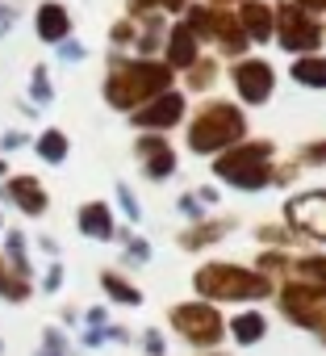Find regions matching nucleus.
<instances>
[{
    "label": "nucleus",
    "instance_id": "f257e3e1",
    "mask_svg": "<svg viewBox=\"0 0 326 356\" xmlns=\"http://www.w3.org/2000/svg\"><path fill=\"white\" fill-rule=\"evenodd\" d=\"M172 67L168 63H155V59H113L109 80H105V101L113 109H142L146 101H155L159 92L172 88Z\"/></svg>",
    "mask_w": 326,
    "mask_h": 356
},
{
    "label": "nucleus",
    "instance_id": "f03ea898",
    "mask_svg": "<svg viewBox=\"0 0 326 356\" xmlns=\"http://www.w3.org/2000/svg\"><path fill=\"white\" fill-rule=\"evenodd\" d=\"M193 289L201 298H209V306L214 302H255V298L272 293V277H264L259 268H243V264L218 260V264H201L197 268Z\"/></svg>",
    "mask_w": 326,
    "mask_h": 356
},
{
    "label": "nucleus",
    "instance_id": "7ed1b4c3",
    "mask_svg": "<svg viewBox=\"0 0 326 356\" xmlns=\"http://www.w3.org/2000/svg\"><path fill=\"white\" fill-rule=\"evenodd\" d=\"M243 134H247L243 109L230 101H209V105H201V113L189 126V147L197 155H222V151L239 147Z\"/></svg>",
    "mask_w": 326,
    "mask_h": 356
},
{
    "label": "nucleus",
    "instance_id": "20e7f679",
    "mask_svg": "<svg viewBox=\"0 0 326 356\" xmlns=\"http://www.w3.org/2000/svg\"><path fill=\"white\" fill-rule=\"evenodd\" d=\"M272 143H239L214 159V176L234 189H264L272 185Z\"/></svg>",
    "mask_w": 326,
    "mask_h": 356
},
{
    "label": "nucleus",
    "instance_id": "39448f33",
    "mask_svg": "<svg viewBox=\"0 0 326 356\" xmlns=\"http://www.w3.org/2000/svg\"><path fill=\"white\" fill-rule=\"evenodd\" d=\"M284 318H293L297 327L314 331L326 339V285H309V281H289L280 293H276Z\"/></svg>",
    "mask_w": 326,
    "mask_h": 356
},
{
    "label": "nucleus",
    "instance_id": "423d86ee",
    "mask_svg": "<svg viewBox=\"0 0 326 356\" xmlns=\"http://www.w3.org/2000/svg\"><path fill=\"white\" fill-rule=\"evenodd\" d=\"M272 38L284 47V51H297V55H314L318 51V42H322V26H318V17H309L305 9H297L293 0L284 5H276V13H272Z\"/></svg>",
    "mask_w": 326,
    "mask_h": 356
},
{
    "label": "nucleus",
    "instance_id": "0eeeda50",
    "mask_svg": "<svg viewBox=\"0 0 326 356\" xmlns=\"http://www.w3.org/2000/svg\"><path fill=\"white\" fill-rule=\"evenodd\" d=\"M193 34H197V42L201 38H214L226 55H239L243 47H247V34H243V26H239V17L234 13H226V9H209V5H189V22H185Z\"/></svg>",
    "mask_w": 326,
    "mask_h": 356
},
{
    "label": "nucleus",
    "instance_id": "6e6552de",
    "mask_svg": "<svg viewBox=\"0 0 326 356\" xmlns=\"http://www.w3.org/2000/svg\"><path fill=\"white\" fill-rule=\"evenodd\" d=\"M168 318H172V327H176L189 343H197V348H214V343H222V335H226V323H222L218 306H209V302L172 306Z\"/></svg>",
    "mask_w": 326,
    "mask_h": 356
},
{
    "label": "nucleus",
    "instance_id": "1a4fd4ad",
    "mask_svg": "<svg viewBox=\"0 0 326 356\" xmlns=\"http://www.w3.org/2000/svg\"><path fill=\"white\" fill-rule=\"evenodd\" d=\"M284 222L305 239H326V189H309L284 202Z\"/></svg>",
    "mask_w": 326,
    "mask_h": 356
},
{
    "label": "nucleus",
    "instance_id": "9d476101",
    "mask_svg": "<svg viewBox=\"0 0 326 356\" xmlns=\"http://www.w3.org/2000/svg\"><path fill=\"white\" fill-rule=\"evenodd\" d=\"M230 80H234V88H239V97H243L247 105H264V101L272 97V88H276V72H272L264 59H243V63H234Z\"/></svg>",
    "mask_w": 326,
    "mask_h": 356
},
{
    "label": "nucleus",
    "instance_id": "9b49d317",
    "mask_svg": "<svg viewBox=\"0 0 326 356\" xmlns=\"http://www.w3.org/2000/svg\"><path fill=\"white\" fill-rule=\"evenodd\" d=\"M180 118H185V97L176 88L159 92L155 101H146L142 109H134V126H142V130H172Z\"/></svg>",
    "mask_w": 326,
    "mask_h": 356
},
{
    "label": "nucleus",
    "instance_id": "f8f14e48",
    "mask_svg": "<svg viewBox=\"0 0 326 356\" xmlns=\"http://www.w3.org/2000/svg\"><path fill=\"white\" fill-rule=\"evenodd\" d=\"M134 151H138L142 172L151 176V181H168V176L176 172V151H172V143L163 138V134H142L134 143Z\"/></svg>",
    "mask_w": 326,
    "mask_h": 356
},
{
    "label": "nucleus",
    "instance_id": "ddd939ff",
    "mask_svg": "<svg viewBox=\"0 0 326 356\" xmlns=\"http://www.w3.org/2000/svg\"><path fill=\"white\" fill-rule=\"evenodd\" d=\"M5 197H13V206L22 214H46V189L34 181V176H13V181L5 185Z\"/></svg>",
    "mask_w": 326,
    "mask_h": 356
},
{
    "label": "nucleus",
    "instance_id": "4468645a",
    "mask_svg": "<svg viewBox=\"0 0 326 356\" xmlns=\"http://www.w3.org/2000/svg\"><path fill=\"white\" fill-rule=\"evenodd\" d=\"M193 63H197V34L185 22H176L172 34H168V67L172 72H189Z\"/></svg>",
    "mask_w": 326,
    "mask_h": 356
},
{
    "label": "nucleus",
    "instance_id": "2eb2a0df",
    "mask_svg": "<svg viewBox=\"0 0 326 356\" xmlns=\"http://www.w3.org/2000/svg\"><path fill=\"white\" fill-rule=\"evenodd\" d=\"M71 34V17L63 5H55V0H46V5L38 9V38L42 42H67Z\"/></svg>",
    "mask_w": 326,
    "mask_h": 356
},
{
    "label": "nucleus",
    "instance_id": "dca6fc26",
    "mask_svg": "<svg viewBox=\"0 0 326 356\" xmlns=\"http://www.w3.org/2000/svg\"><path fill=\"white\" fill-rule=\"evenodd\" d=\"M239 26H243V34H247V38L268 42V38H272V9L264 5V0H243Z\"/></svg>",
    "mask_w": 326,
    "mask_h": 356
},
{
    "label": "nucleus",
    "instance_id": "f3484780",
    "mask_svg": "<svg viewBox=\"0 0 326 356\" xmlns=\"http://www.w3.org/2000/svg\"><path fill=\"white\" fill-rule=\"evenodd\" d=\"M80 231H84L88 239H113L117 227H113L109 206H105V202H88V206L80 210Z\"/></svg>",
    "mask_w": 326,
    "mask_h": 356
},
{
    "label": "nucleus",
    "instance_id": "a211bd4d",
    "mask_svg": "<svg viewBox=\"0 0 326 356\" xmlns=\"http://www.w3.org/2000/svg\"><path fill=\"white\" fill-rule=\"evenodd\" d=\"M264 331H268V318L259 314V310H243L234 323H230V335L243 343V348H251V343H259L264 339Z\"/></svg>",
    "mask_w": 326,
    "mask_h": 356
},
{
    "label": "nucleus",
    "instance_id": "6ab92c4d",
    "mask_svg": "<svg viewBox=\"0 0 326 356\" xmlns=\"http://www.w3.org/2000/svg\"><path fill=\"white\" fill-rule=\"evenodd\" d=\"M289 76H293L297 84H305V88H326V59H322V55H301V59L289 67Z\"/></svg>",
    "mask_w": 326,
    "mask_h": 356
},
{
    "label": "nucleus",
    "instance_id": "aec40b11",
    "mask_svg": "<svg viewBox=\"0 0 326 356\" xmlns=\"http://www.w3.org/2000/svg\"><path fill=\"white\" fill-rule=\"evenodd\" d=\"M226 231H230L226 222H197L193 231L180 235V248H185V252H197V248H205V243H218Z\"/></svg>",
    "mask_w": 326,
    "mask_h": 356
},
{
    "label": "nucleus",
    "instance_id": "412c9836",
    "mask_svg": "<svg viewBox=\"0 0 326 356\" xmlns=\"http://www.w3.org/2000/svg\"><path fill=\"white\" fill-rule=\"evenodd\" d=\"M0 298H9V302H26L30 298V281L9 273V260H0Z\"/></svg>",
    "mask_w": 326,
    "mask_h": 356
},
{
    "label": "nucleus",
    "instance_id": "4be33fe9",
    "mask_svg": "<svg viewBox=\"0 0 326 356\" xmlns=\"http://www.w3.org/2000/svg\"><path fill=\"white\" fill-rule=\"evenodd\" d=\"M101 285H105L109 298H117V302H126V306H138V302H142V293H138L126 277H117V273H101Z\"/></svg>",
    "mask_w": 326,
    "mask_h": 356
},
{
    "label": "nucleus",
    "instance_id": "5701e85b",
    "mask_svg": "<svg viewBox=\"0 0 326 356\" xmlns=\"http://www.w3.org/2000/svg\"><path fill=\"white\" fill-rule=\"evenodd\" d=\"M38 155H42L46 163H63V159H67V134H63V130H46V134L38 138Z\"/></svg>",
    "mask_w": 326,
    "mask_h": 356
},
{
    "label": "nucleus",
    "instance_id": "b1692460",
    "mask_svg": "<svg viewBox=\"0 0 326 356\" xmlns=\"http://www.w3.org/2000/svg\"><path fill=\"white\" fill-rule=\"evenodd\" d=\"M214 76H218V59H197V63L185 72V84L201 92V88H209V84H214Z\"/></svg>",
    "mask_w": 326,
    "mask_h": 356
},
{
    "label": "nucleus",
    "instance_id": "393cba45",
    "mask_svg": "<svg viewBox=\"0 0 326 356\" xmlns=\"http://www.w3.org/2000/svg\"><path fill=\"white\" fill-rule=\"evenodd\" d=\"M293 268H297L301 281H309V285H326V256H301Z\"/></svg>",
    "mask_w": 326,
    "mask_h": 356
},
{
    "label": "nucleus",
    "instance_id": "a878e982",
    "mask_svg": "<svg viewBox=\"0 0 326 356\" xmlns=\"http://www.w3.org/2000/svg\"><path fill=\"white\" fill-rule=\"evenodd\" d=\"M5 248H9V264L17 268V277H26V281H30V260H26V239H22V231H9Z\"/></svg>",
    "mask_w": 326,
    "mask_h": 356
},
{
    "label": "nucleus",
    "instance_id": "bb28decb",
    "mask_svg": "<svg viewBox=\"0 0 326 356\" xmlns=\"http://www.w3.org/2000/svg\"><path fill=\"white\" fill-rule=\"evenodd\" d=\"M159 30H163V26H159V17H146V22H142V34H134V42H138V51H142V55H151V51L159 47V38H163Z\"/></svg>",
    "mask_w": 326,
    "mask_h": 356
},
{
    "label": "nucleus",
    "instance_id": "cd10ccee",
    "mask_svg": "<svg viewBox=\"0 0 326 356\" xmlns=\"http://www.w3.org/2000/svg\"><path fill=\"white\" fill-rule=\"evenodd\" d=\"M301 168H326V138L301 147Z\"/></svg>",
    "mask_w": 326,
    "mask_h": 356
},
{
    "label": "nucleus",
    "instance_id": "c85d7f7f",
    "mask_svg": "<svg viewBox=\"0 0 326 356\" xmlns=\"http://www.w3.org/2000/svg\"><path fill=\"white\" fill-rule=\"evenodd\" d=\"M55 92H51V80H46V67H34V101H51Z\"/></svg>",
    "mask_w": 326,
    "mask_h": 356
},
{
    "label": "nucleus",
    "instance_id": "c756f323",
    "mask_svg": "<svg viewBox=\"0 0 326 356\" xmlns=\"http://www.w3.org/2000/svg\"><path fill=\"white\" fill-rule=\"evenodd\" d=\"M284 264H289V260H284V252H264V256H259V273H264V277H268V273H276V268H284Z\"/></svg>",
    "mask_w": 326,
    "mask_h": 356
},
{
    "label": "nucleus",
    "instance_id": "7c9ffc66",
    "mask_svg": "<svg viewBox=\"0 0 326 356\" xmlns=\"http://www.w3.org/2000/svg\"><path fill=\"white\" fill-rule=\"evenodd\" d=\"M117 197H121V210H126L130 218H138V202H134V193H130V185H117Z\"/></svg>",
    "mask_w": 326,
    "mask_h": 356
},
{
    "label": "nucleus",
    "instance_id": "2f4dec72",
    "mask_svg": "<svg viewBox=\"0 0 326 356\" xmlns=\"http://www.w3.org/2000/svg\"><path fill=\"white\" fill-rule=\"evenodd\" d=\"M109 38H113V42H134V26H130V22H117V26L109 30Z\"/></svg>",
    "mask_w": 326,
    "mask_h": 356
},
{
    "label": "nucleus",
    "instance_id": "473e14b6",
    "mask_svg": "<svg viewBox=\"0 0 326 356\" xmlns=\"http://www.w3.org/2000/svg\"><path fill=\"white\" fill-rule=\"evenodd\" d=\"M259 239H264V243H289V231H280V227H259Z\"/></svg>",
    "mask_w": 326,
    "mask_h": 356
},
{
    "label": "nucleus",
    "instance_id": "72a5a7b5",
    "mask_svg": "<svg viewBox=\"0 0 326 356\" xmlns=\"http://www.w3.org/2000/svg\"><path fill=\"white\" fill-rule=\"evenodd\" d=\"M59 55H63V59H84V47L67 38V42H59Z\"/></svg>",
    "mask_w": 326,
    "mask_h": 356
},
{
    "label": "nucleus",
    "instance_id": "f704fd0d",
    "mask_svg": "<svg viewBox=\"0 0 326 356\" xmlns=\"http://www.w3.org/2000/svg\"><path fill=\"white\" fill-rule=\"evenodd\" d=\"M180 210H185L189 218H201V202H197V193H189V197H180Z\"/></svg>",
    "mask_w": 326,
    "mask_h": 356
},
{
    "label": "nucleus",
    "instance_id": "c9c22d12",
    "mask_svg": "<svg viewBox=\"0 0 326 356\" xmlns=\"http://www.w3.org/2000/svg\"><path fill=\"white\" fill-rule=\"evenodd\" d=\"M293 5H297V9H305L309 17H314V13H326V0H293Z\"/></svg>",
    "mask_w": 326,
    "mask_h": 356
},
{
    "label": "nucleus",
    "instance_id": "e433bc0d",
    "mask_svg": "<svg viewBox=\"0 0 326 356\" xmlns=\"http://www.w3.org/2000/svg\"><path fill=\"white\" fill-rule=\"evenodd\" d=\"M126 243H130V260H146V256H151V248H146L142 239H126Z\"/></svg>",
    "mask_w": 326,
    "mask_h": 356
},
{
    "label": "nucleus",
    "instance_id": "4c0bfd02",
    "mask_svg": "<svg viewBox=\"0 0 326 356\" xmlns=\"http://www.w3.org/2000/svg\"><path fill=\"white\" fill-rule=\"evenodd\" d=\"M146 352L151 356H163V335L159 331H146Z\"/></svg>",
    "mask_w": 326,
    "mask_h": 356
},
{
    "label": "nucleus",
    "instance_id": "58836bf2",
    "mask_svg": "<svg viewBox=\"0 0 326 356\" xmlns=\"http://www.w3.org/2000/svg\"><path fill=\"white\" fill-rule=\"evenodd\" d=\"M155 5H163L168 13H185V9L193 5V0H155Z\"/></svg>",
    "mask_w": 326,
    "mask_h": 356
},
{
    "label": "nucleus",
    "instance_id": "ea45409f",
    "mask_svg": "<svg viewBox=\"0 0 326 356\" xmlns=\"http://www.w3.org/2000/svg\"><path fill=\"white\" fill-rule=\"evenodd\" d=\"M59 281H63V268H59V264H51V273H46V289L55 293V289H59Z\"/></svg>",
    "mask_w": 326,
    "mask_h": 356
},
{
    "label": "nucleus",
    "instance_id": "a19ab883",
    "mask_svg": "<svg viewBox=\"0 0 326 356\" xmlns=\"http://www.w3.org/2000/svg\"><path fill=\"white\" fill-rule=\"evenodd\" d=\"M146 9H155V0H130V13H134V17H142Z\"/></svg>",
    "mask_w": 326,
    "mask_h": 356
},
{
    "label": "nucleus",
    "instance_id": "79ce46f5",
    "mask_svg": "<svg viewBox=\"0 0 326 356\" xmlns=\"http://www.w3.org/2000/svg\"><path fill=\"white\" fill-rule=\"evenodd\" d=\"M209 5L214 9H226V5H239V0H209Z\"/></svg>",
    "mask_w": 326,
    "mask_h": 356
},
{
    "label": "nucleus",
    "instance_id": "37998d69",
    "mask_svg": "<svg viewBox=\"0 0 326 356\" xmlns=\"http://www.w3.org/2000/svg\"><path fill=\"white\" fill-rule=\"evenodd\" d=\"M42 356H59V352H42Z\"/></svg>",
    "mask_w": 326,
    "mask_h": 356
},
{
    "label": "nucleus",
    "instance_id": "c03bdc74",
    "mask_svg": "<svg viewBox=\"0 0 326 356\" xmlns=\"http://www.w3.org/2000/svg\"><path fill=\"white\" fill-rule=\"evenodd\" d=\"M0 34H5V26H0Z\"/></svg>",
    "mask_w": 326,
    "mask_h": 356
},
{
    "label": "nucleus",
    "instance_id": "a18cd8bd",
    "mask_svg": "<svg viewBox=\"0 0 326 356\" xmlns=\"http://www.w3.org/2000/svg\"><path fill=\"white\" fill-rule=\"evenodd\" d=\"M322 38H326V30H322Z\"/></svg>",
    "mask_w": 326,
    "mask_h": 356
}]
</instances>
